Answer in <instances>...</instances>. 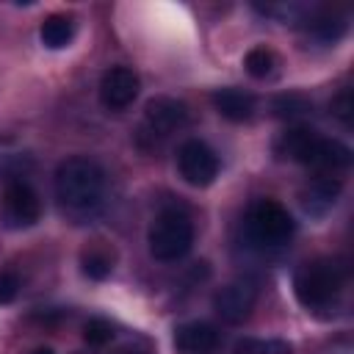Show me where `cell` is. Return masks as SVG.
I'll use <instances>...</instances> for the list:
<instances>
[{"mask_svg":"<svg viewBox=\"0 0 354 354\" xmlns=\"http://www.w3.org/2000/svg\"><path fill=\"white\" fill-rule=\"evenodd\" d=\"M257 296H260L257 279L241 277V279H232L230 285H224L213 296V310L221 315V321L238 326V324L249 321V315H252V310L257 304Z\"/></svg>","mask_w":354,"mask_h":354,"instance_id":"8","label":"cell"},{"mask_svg":"<svg viewBox=\"0 0 354 354\" xmlns=\"http://www.w3.org/2000/svg\"><path fill=\"white\" fill-rule=\"evenodd\" d=\"M149 254L160 263H177L183 260L194 246V221L188 213L177 207H166L155 216L147 232Z\"/></svg>","mask_w":354,"mask_h":354,"instance_id":"4","label":"cell"},{"mask_svg":"<svg viewBox=\"0 0 354 354\" xmlns=\"http://www.w3.org/2000/svg\"><path fill=\"white\" fill-rule=\"evenodd\" d=\"M329 108H332V113H335L346 127L351 124V111H354V105H351V91H348V88H343V91L332 100V105H329Z\"/></svg>","mask_w":354,"mask_h":354,"instance_id":"22","label":"cell"},{"mask_svg":"<svg viewBox=\"0 0 354 354\" xmlns=\"http://www.w3.org/2000/svg\"><path fill=\"white\" fill-rule=\"evenodd\" d=\"M108 177L105 169L83 155L66 158L55 169V199L69 218L86 221L100 213L105 202Z\"/></svg>","mask_w":354,"mask_h":354,"instance_id":"1","label":"cell"},{"mask_svg":"<svg viewBox=\"0 0 354 354\" xmlns=\"http://www.w3.org/2000/svg\"><path fill=\"white\" fill-rule=\"evenodd\" d=\"M41 218V199L28 180L11 177L0 194V224L6 230H28Z\"/></svg>","mask_w":354,"mask_h":354,"instance_id":"6","label":"cell"},{"mask_svg":"<svg viewBox=\"0 0 354 354\" xmlns=\"http://www.w3.org/2000/svg\"><path fill=\"white\" fill-rule=\"evenodd\" d=\"M243 66H246V72H249L252 77L263 80V77H268V75L274 72L277 58H274V53L266 50V47H252V50L246 53V58H243Z\"/></svg>","mask_w":354,"mask_h":354,"instance_id":"19","label":"cell"},{"mask_svg":"<svg viewBox=\"0 0 354 354\" xmlns=\"http://www.w3.org/2000/svg\"><path fill=\"white\" fill-rule=\"evenodd\" d=\"M277 152L293 163L318 169V171H337L351 166V149L337 138H326L307 127H290L279 136Z\"/></svg>","mask_w":354,"mask_h":354,"instance_id":"3","label":"cell"},{"mask_svg":"<svg viewBox=\"0 0 354 354\" xmlns=\"http://www.w3.org/2000/svg\"><path fill=\"white\" fill-rule=\"evenodd\" d=\"M80 266H83V274H86L88 279H105V277H111V271H113V257H111L105 249L94 246V249L83 252Z\"/></svg>","mask_w":354,"mask_h":354,"instance_id":"18","label":"cell"},{"mask_svg":"<svg viewBox=\"0 0 354 354\" xmlns=\"http://www.w3.org/2000/svg\"><path fill=\"white\" fill-rule=\"evenodd\" d=\"M177 169L180 177L194 188H207L218 177V155L199 138H188L177 149Z\"/></svg>","mask_w":354,"mask_h":354,"instance_id":"7","label":"cell"},{"mask_svg":"<svg viewBox=\"0 0 354 354\" xmlns=\"http://www.w3.org/2000/svg\"><path fill=\"white\" fill-rule=\"evenodd\" d=\"M340 188H343V185H340L337 177H332V174H318V177L304 188V194H301V205H304V210L313 213V216L326 213V210L337 202Z\"/></svg>","mask_w":354,"mask_h":354,"instance_id":"13","label":"cell"},{"mask_svg":"<svg viewBox=\"0 0 354 354\" xmlns=\"http://www.w3.org/2000/svg\"><path fill=\"white\" fill-rule=\"evenodd\" d=\"M113 337V329L105 318H88V324L83 326V340L88 346H105Z\"/></svg>","mask_w":354,"mask_h":354,"instance_id":"20","label":"cell"},{"mask_svg":"<svg viewBox=\"0 0 354 354\" xmlns=\"http://www.w3.org/2000/svg\"><path fill=\"white\" fill-rule=\"evenodd\" d=\"M351 268L346 257H315L296 268L293 274V296L307 310L329 307L343 288L348 285Z\"/></svg>","mask_w":354,"mask_h":354,"instance_id":"2","label":"cell"},{"mask_svg":"<svg viewBox=\"0 0 354 354\" xmlns=\"http://www.w3.org/2000/svg\"><path fill=\"white\" fill-rule=\"evenodd\" d=\"M141 91V80L127 66H111L100 77V102L108 111H124L136 102Z\"/></svg>","mask_w":354,"mask_h":354,"instance_id":"10","label":"cell"},{"mask_svg":"<svg viewBox=\"0 0 354 354\" xmlns=\"http://www.w3.org/2000/svg\"><path fill=\"white\" fill-rule=\"evenodd\" d=\"M210 100H213V108L230 122H249L257 111V97L246 88H235V86L216 88Z\"/></svg>","mask_w":354,"mask_h":354,"instance_id":"12","label":"cell"},{"mask_svg":"<svg viewBox=\"0 0 354 354\" xmlns=\"http://www.w3.org/2000/svg\"><path fill=\"white\" fill-rule=\"evenodd\" d=\"M271 108H274V116L293 122V119H301V116H307V113L313 111V102H310L304 94H296V91H290V94H279V97L271 102Z\"/></svg>","mask_w":354,"mask_h":354,"instance_id":"17","label":"cell"},{"mask_svg":"<svg viewBox=\"0 0 354 354\" xmlns=\"http://www.w3.org/2000/svg\"><path fill=\"white\" fill-rule=\"evenodd\" d=\"M307 30H310L318 41H324V44H335V41L346 33V17H340V14H335V11L315 14V17H310Z\"/></svg>","mask_w":354,"mask_h":354,"instance_id":"15","label":"cell"},{"mask_svg":"<svg viewBox=\"0 0 354 354\" xmlns=\"http://www.w3.org/2000/svg\"><path fill=\"white\" fill-rule=\"evenodd\" d=\"M221 346V332L207 321H188L174 329L177 354H216Z\"/></svg>","mask_w":354,"mask_h":354,"instance_id":"11","label":"cell"},{"mask_svg":"<svg viewBox=\"0 0 354 354\" xmlns=\"http://www.w3.org/2000/svg\"><path fill=\"white\" fill-rule=\"evenodd\" d=\"M232 354H293V346L279 337H241Z\"/></svg>","mask_w":354,"mask_h":354,"instance_id":"16","label":"cell"},{"mask_svg":"<svg viewBox=\"0 0 354 354\" xmlns=\"http://www.w3.org/2000/svg\"><path fill=\"white\" fill-rule=\"evenodd\" d=\"M19 293V277L14 271H0V307L11 304Z\"/></svg>","mask_w":354,"mask_h":354,"instance_id":"21","label":"cell"},{"mask_svg":"<svg viewBox=\"0 0 354 354\" xmlns=\"http://www.w3.org/2000/svg\"><path fill=\"white\" fill-rule=\"evenodd\" d=\"M30 354H55V351H53L50 346H39V348H33Z\"/></svg>","mask_w":354,"mask_h":354,"instance_id":"23","label":"cell"},{"mask_svg":"<svg viewBox=\"0 0 354 354\" xmlns=\"http://www.w3.org/2000/svg\"><path fill=\"white\" fill-rule=\"evenodd\" d=\"M188 105L174 97H155L144 108V133L152 138H166L188 124Z\"/></svg>","mask_w":354,"mask_h":354,"instance_id":"9","label":"cell"},{"mask_svg":"<svg viewBox=\"0 0 354 354\" xmlns=\"http://www.w3.org/2000/svg\"><path fill=\"white\" fill-rule=\"evenodd\" d=\"M243 232L252 241V246H257V249H277V246H285L293 238L296 221H293V216L279 202L257 199L246 210Z\"/></svg>","mask_w":354,"mask_h":354,"instance_id":"5","label":"cell"},{"mask_svg":"<svg viewBox=\"0 0 354 354\" xmlns=\"http://www.w3.org/2000/svg\"><path fill=\"white\" fill-rule=\"evenodd\" d=\"M75 36V19L69 14H50L41 28H39V39L47 50H61L72 41Z\"/></svg>","mask_w":354,"mask_h":354,"instance_id":"14","label":"cell"}]
</instances>
